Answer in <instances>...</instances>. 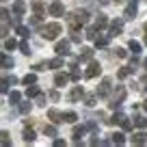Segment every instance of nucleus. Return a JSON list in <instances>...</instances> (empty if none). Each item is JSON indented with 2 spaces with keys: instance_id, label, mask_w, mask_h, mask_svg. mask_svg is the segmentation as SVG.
I'll list each match as a JSON object with an SVG mask.
<instances>
[{
  "instance_id": "nucleus-40",
  "label": "nucleus",
  "mask_w": 147,
  "mask_h": 147,
  "mask_svg": "<svg viewBox=\"0 0 147 147\" xmlns=\"http://www.w3.org/2000/svg\"><path fill=\"white\" fill-rule=\"evenodd\" d=\"M18 32H20L22 37H28V28H26V26H18Z\"/></svg>"
},
{
  "instance_id": "nucleus-1",
  "label": "nucleus",
  "mask_w": 147,
  "mask_h": 147,
  "mask_svg": "<svg viewBox=\"0 0 147 147\" xmlns=\"http://www.w3.org/2000/svg\"><path fill=\"white\" fill-rule=\"evenodd\" d=\"M63 32V28H61V24H56V22H52V24H46V26L41 28V35H43V39H56V37Z\"/></svg>"
},
{
  "instance_id": "nucleus-28",
  "label": "nucleus",
  "mask_w": 147,
  "mask_h": 147,
  "mask_svg": "<svg viewBox=\"0 0 147 147\" xmlns=\"http://www.w3.org/2000/svg\"><path fill=\"white\" fill-rule=\"evenodd\" d=\"M15 46H18L15 39H9V37L5 39V50H15Z\"/></svg>"
},
{
  "instance_id": "nucleus-16",
  "label": "nucleus",
  "mask_w": 147,
  "mask_h": 147,
  "mask_svg": "<svg viewBox=\"0 0 147 147\" xmlns=\"http://www.w3.org/2000/svg\"><path fill=\"white\" fill-rule=\"evenodd\" d=\"M39 93H41V91H39V87H37V84H28V87H26V95H28V97H37Z\"/></svg>"
},
{
  "instance_id": "nucleus-18",
  "label": "nucleus",
  "mask_w": 147,
  "mask_h": 147,
  "mask_svg": "<svg viewBox=\"0 0 147 147\" xmlns=\"http://www.w3.org/2000/svg\"><path fill=\"white\" fill-rule=\"evenodd\" d=\"M48 65H50V69H59V67H63V59H61V54L56 56V59L48 61Z\"/></svg>"
},
{
  "instance_id": "nucleus-27",
  "label": "nucleus",
  "mask_w": 147,
  "mask_h": 147,
  "mask_svg": "<svg viewBox=\"0 0 147 147\" xmlns=\"http://www.w3.org/2000/svg\"><path fill=\"white\" fill-rule=\"evenodd\" d=\"M35 82H37L35 74H26V76H24V84H26V87H28V84H35Z\"/></svg>"
},
{
  "instance_id": "nucleus-36",
  "label": "nucleus",
  "mask_w": 147,
  "mask_h": 147,
  "mask_svg": "<svg viewBox=\"0 0 147 147\" xmlns=\"http://www.w3.org/2000/svg\"><path fill=\"white\" fill-rule=\"evenodd\" d=\"M87 37H89V39H97V28H89Z\"/></svg>"
},
{
  "instance_id": "nucleus-6",
  "label": "nucleus",
  "mask_w": 147,
  "mask_h": 147,
  "mask_svg": "<svg viewBox=\"0 0 147 147\" xmlns=\"http://www.w3.org/2000/svg\"><path fill=\"white\" fill-rule=\"evenodd\" d=\"M121 28H123V22H121V20H113V22H110V37L121 35Z\"/></svg>"
},
{
  "instance_id": "nucleus-5",
  "label": "nucleus",
  "mask_w": 147,
  "mask_h": 147,
  "mask_svg": "<svg viewBox=\"0 0 147 147\" xmlns=\"http://www.w3.org/2000/svg\"><path fill=\"white\" fill-rule=\"evenodd\" d=\"M54 52H56V54H61V56H67L69 54V41H67V39L59 41V43H56V48H54Z\"/></svg>"
},
{
  "instance_id": "nucleus-7",
  "label": "nucleus",
  "mask_w": 147,
  "mask_h": 147,
  "mask_svg": "<svg viewBox=\"0 0 147 147\" xmlns=\"http://www.w3.org/2000/svg\"><path fill=\"white\" fill-rule=\"evenodd\" d=\"M48 117L52 119V123H61V121H65L63 113H59L56 108H50V110H48Z\"/></svg>"
},
{
  "instance_id": "nucleus-30",
  "label": "nucleus",
  "mask_w": 147,
  "mask_h": 147,
  "mask_svg": "<svg viewBox=\"0 0 147 147\" xmlns=\"http://www.w3.org/2000/svg\"><path fill=\"white\" fill-rule=\"evenodd\" d=\"M2 67H13V59H11V56H7V54H2Z\"/></svg>"
},
{
  "instance_id": "nucleus-9",
  "label": "nucleus",
  "mask_w": 147,
  "mask_h": 147,
  "mask_svg": "<svg viewBox=\"0 0 147 147\" xmlns=\"http://www.w3.org/2000/svg\"><path fill=\"white\" fill-rule=\"evenodd\" d=\"M69 82V76H67V74H56V76H54V84H56V87H65V84H67Z\"/></svg>"
},
{
  "instance_id": "nucleus-44",
  "label": "nucleus",
  "mask_w": 147,
  "mask_h": 147,
  "mask_svg": "<svg viewBox=\"0 0 147 147\" xmlns=\"http://www.w3.org/2000/svg\"><path fill=\"white\" fill-rule=\"evenodd\" d=\"M54 147H65V141H61V138H56V141H54Z\"/></svg>"
},
{
  "instance_id": "nucleus-15",
  "label": "nucleus",
  "mask_w": 147,
  "mask_h": 147,
  "mask_svg": "<svg viewBox=\"0 0 147 147\" xmlns=\"http://www.w3.org/2000/svg\"><path fill=\"white\" fill-rule=\"evenodd\" d=\"M132 71H134V67H132V65H130V67H121L119 71H117V76H119V80H123V78H128V76H130Z\"/></svg>"
},
{
  "instance_id": "nucleus-13",
  "label": "nucleus",
  "mask_w": 147,
  "mask_h": 147,
  "mask_svg": "<svg viewBox=\"0 0 147 147\" xmlns=\"http://www.w3.org/2000/svg\"><path fill=\"white\" fill-rule=\"evenodd\" d=\"M134 15H136V0H130L128 9H125V18H130V20H132Z\"/></svg>"
},
{
  "instance_id": "nucleus-25",
  "label": "nucleus",
  "mask_w": 147,
  "mask_h": 147,
  "mask_svg": "<svg viewBox=\"0 0 147 147\" xmlns=\"http://www.w3.org/2000/svg\"><path fill=\"white\" fill-rule=\"evenodd\" d=\"M24 141H26V143H32V141H35V132H32L30 128L24 130Z\"/></svg>"
},
{
  "instance_id": "nucleus-10",
  "label": "nucleus",
  "mask_w": 147,
  "mask_h": 147,
  "mask_svg": "<svg viewBox=\"0 0 147 147\" xmlns=\"http://www.w3.org/2000/svg\"><path fill=\"white\" fill-rule=\"evenodd\" d=\"M82 95H84L82 87H74V89H71V93H69V102H78Z\"/></svg>"
},
{
  "instance_id": "nucleus-33",
  "label": "nucleus",
  "mask_w": 147,
  "mask_h": 147,
  "mask_svg": "<svg viewBox=\"0 0 147 147\" xmlns=\"http://www.w3.org/2000/svg\"><path fill=\"white\" fill-rule=\"evenodd\" d=\"M119 125H121L123 130H132V123L128 121V117H125V115H123V119H121V123H119Z\"/></svg>"
},
{
  "instance_id": "nucleus-23",
  "label": "nucleus",
  "mask_w": 147,
  "mask_h": 147,
  "mask_svg": "<svg viewBox=\"0 0 147 147\" xmlns=\"http://www.w3.org/2000/svg\"><path fill=\"white\" fill-rule=\"evenodd\" d=\"M20 97H22L20 91H11L9 93V102H11V104H20Z\"/></svg>"
},
{
  "instance_id": "nucleus-48",
  "label": "nucleus",
  "mask_w": 147,
  "mask_h": 147,
  "mask_svg": "<svg viewBox=\"0 0 147 147\" xmlns=\"http://www.w3.org/2000/svg\"><path fill=\"white\" fill-rule=\"evenodd\" d=\"M115 2H121V0H115Z\"/></svg>"
},
{
  "instance_id": "nucleus-3",
  "label": "nucleus",
  "mask_w": 147,
  "mask_h": 147,
  "mask_svg": "<svg viewBox=\"0 0 147 147\" xmlns=\"http://www.w3.org/2000/svg\"><path fill=\"white\" fill-rule=\"evenodd\" d=\"M102 74V67H100V63H95V61H91V63H89V69L87 71H84V78H95V76H100Z\"/></svg>"
},
{
  "instance_id": "nucleus-22",
  "label": "nucleus",
  "mask_w": 147,
  "mask_h": 147,
  "mask_svg": "<svg viewBox=\"0 0 147 147\" xmlns=\"http://www.w3.org/2000/svg\"><path fill=\"white\" fill-rule=\"evenodd\" d=\"M32 11H35V15H41V18H43V5L39 2V0L32 2Z\"/></svg>"
},
{
  "instance_id": "nucleus-26",
  "label": "nucleus",
  "mask_w": 147,
  "mask_h": 147,
  "mask_svg": "<svg viewBox=\"0 0 147 147\" xmlns=\"http://www.w3.org/2000/svg\"><path fill=\"white\" fill-rule=\"evenodd\" d=\"M65 121H67V123H74V121L78 119V117H76V113H74V110H67V113H65Z\"/></svg>"
},
{
  "instance_id": "nucleus-21",
  "label": "nucleus",
  "mask_w": 147,
  "mask_h": 147,
  "mask_svg": "<svg viewBox=\"0 0 147 147\" xmlns=\"http://www.w3.org/2000/svg\"><path fill=\"white\" fill-rule=\"evenodd\" d=\"M106 24H108V20H106L104 15H97V18H95V28H97V30H102Z\"/></svg>"
},
{
  "instance_id": "nucleus-31",
  "label": "nucleus",
  "mask_w": 147,
  "mask_h": 147,
  "mask_svg": "<svg viewBox=\"0 0 147 147\" xmlns=\"http://www.w3.org/2000/svg\"><path fill=\"white\" fill-rule=\"evenodd\" d=\"M130 50H132V54L136 56L138 52H141V43H138V41H130Z\"/></svg>"
},
{
  "instance_id": "nucleus-24",
  "label": "nucleus",
  "mask_w": 147,
  "mask_h": 147,
  "mask_svg": "<svg viewBox=\"0 0 147 147\" xmlns=\"http://www.w3.org/2000/svg\"><path fill=\"white\" fill-rule=\"evenodd\" d=\"M108 39H110V37H97V39H95V46L97 48H106V46H108Z\"/></svg>"
},
{
  "instance_id": "nucleus-17",
  "label": "nucleus",
  "mask_w": 147,
  "mask_h": 147,
  "mask_svg": "<svg viewBox=\"0 0 147 147\" xmlns=\"http://www.w3.org/2000/svg\"><path fill=\"white\" fill-rule=\"evenodd\" d=\"M82 136H84V125H76V128H74V138H76V143H80Z\"/></svg>"
},
{
  "instance_id": "nucleus-35",
  "label": "nucleus",
  "mask_w": 147,
  "mask_h": 147,
  "mask_svg": "<svg viewBox=\"0 0 147 147\" xmlns=\"http://www.w3.org/2000/svg\"><path fill=\"white\" fill-rule=\"evenodd\" d=\"M9 84H11L9 76H7V78H2V93H7V91H9Z\"/></svg>"
},
{
  "instance_id": "nucleus-47",
  "label": "nucleus",
  "mask_w": 147,
  "mask_h": 147,
  "mask_svg": "<svg viewBox=\"0 0 147 147\" xmlns=\"http://www.w3.org/2000/svg\"><path fill=\"white\" fill-rule=\"evenodd\" d=\"M145 30H147V22H145Z\"/></svg>"
},
{
  "instance_id": "nucleus-2",
  "label": "nucleus",
  "mask_w": 147,
  "mask_h": 147,
  "mask_svg": "<svg viewBox=\"0 0 147 147\" xmlns=\"http://www.w3.org/2000/svg\"><path fill=\"white\" fill-rule=\"evenodd\" d=\"M123 100H125V87H121V84H119V87H117V93L110 97V102H108L110 110H117V108L121 106V102H123Z\"/></svg>"
},
{
  "instance_id": "nucleus-43",
  "label": "nucleus",
  "mask_w": 147,
  "mask_h": 147,
  "mask_svg": "<svg viewBox=\"0 0 147 147\" xmlns=\"http://www.w3.org/2000/svg\"><path fill=\"white\" fill-rule=\"evenodd\" d=\"M50 97H52V100H54V102H59V100H61V95H59V91H52V93H50Z\"/></svg>"
},
{
  "instance_id": "nucleus-4",
  "label": "nucleus",
  "mask_w": 147,
  "mask_h": 147,
  "mask_svg": "<svg viewBox=\"0 0 147 147\" xmlns=\"http://www.w3.org/2000/svg\"><path fill=\"white\" fill-rule=\"evenodd\" d=\"M110 89H113V82H110V78H104L100 84V89H97V97H106L110 93Z\"/></svg>"
},
{
  "instance_id": "nucleus-34",
  "label": "nucleus",
  "mask_w": 147,
  "mask_h": 147,
  "mask_svg": "<svg viewBox=\"0 0 147 147\" xmlns=\"http://www.w3.org/2000/svg\"><path fill=\"white\" fill-rule=\"evenodd\" d=\"M80 39H82V35H80V30H71V41L80 43Z\"/></svg>"
},
{
  "instance_id": "nucleus-8",
  "label": "nucleus",
  "mask_w": 147,
  "mask_h": 147,
  "mask_svg": "<svg viewBox=\"0 0 147 147\" xmlns=\"http://www.w3.org/2000/svg\"><path fill=\"white\" fill-rule=\"evenodd\" d=\"M48 13L54 15V18H61V15H63V5H61V2H52L50 9H48Z\"/></svg>"
},
{
  "instance_id": "nucleus-41",
  "label": "nucleus",
  "mask_w": 147,
  "mask_h": 147,
  "mask_svg": "<svg viewBox=\"0 0 147 147\" xmlns=\"http://www.w3.org/2000/svg\"><path fill=\"white\" fill-rule=\"evenodd\" d=\"M37 104H39V106L46 104V95H43V93H39V95H37Z\"/></svg>"
},
{
  "instance_id": "nucleus-11",
  "label": "nucleus",
  "mask_w": 147,
  "mask_h": 147,
  "mask_svg": "<svg viewBox=\"0 0 147 147\" xmlns=\"http://www.w3.org/2000/svg\"><path fill=\"white\" fill-rule=\"evenodd\" d=\"M132 143H134V145H145V143H147V134H145V132L132 134Z\"/></svg>"
},
{
  "instance_id": "nucleus-42",
  "label": "nucleus",
  "mask_w": 147,
  "mask_h": 147,
  "mask_svg": "<svg viewBox=\"0 0 147 147\" xmlns=\"http://www.w3.org/2000/svg\"><path fill=\"white\" fill-rule=\"evenodd\" d=\"M117 56H119V59H125V50L123 48H117Z\"/></svg>"
},
{
  "instance_id": "nucleus-39",
  "label": "nucleus",
  "mask_w": 147,
  "mask_h": 147,
  "mask_svg": "<svg viewBox=\"0 0 147 147\" xmlns=\"http://www.w3.org/2000/svg\"><path fill=\"white\" fill-rule=\"evenodd\" d=\"M0 136H2V147H9V134H7V132H2Z\"/></svg>"
},
{
  "instance_id": "nucleus-37",
  "label": "nucleus",
  "mask_w": 147,
  "mask_h": 147,
  "mask_svg": "<svg viewBox=\"0 0 147 147\" xmlns=\"http://www.w3.org/2000/svg\"><path fill=\"white\" fill-rule=\"evenodd\" d=\"M20 48H22L24 54H30V46H28V41H22V43H20Z\"/></svg>"
},
{
  "instance_id": "nucleus-46",
  "label": "nucleus",
  "mask_w": 147,
  "mask_h": 147,
  "mask_svg": "<svg viewBox=\"0 0 147 147\" xmlns=\"http://www.w3.org/2000/svg\"><path fill=\"white\" fill-rule=\"evenodd\" d=\"M145 67H147V59H145Z\"/></svg>"
},
{
  "instance_id": "nucleus-49",
  "label": "nucleus",
  "mask_w": 147,
  "mask_h": 147,
  "mask_svg": "<svg viewBox=\"0 0 147 147\" xmlns=\"http://www.w3.org/2000/svg\"><path fill=\"white\" fill-rule=\"evenodd\" d=\"M145 43H147V37H145Z\"/></svg>"
},
{
  "instance_id": "nucleus-29",
  "label": "nucleus",
  "mask_w": 147,
  "mask_h": 147,
  "mask_svg": "<svg viewBox=\"0 0 147 147\" xmlns=\"http://www.w3.org/2000/svg\"><path fill=\"white\" fill-rule=\"evenodd\" d=\"M43 134L46 136H56V128L54 125H43Z\"/></svg>"
},
{
  "instance_id": "nucleus-20",
  "label": "nucleus",
  "mask_w": 147,
  "mask_h": 147,
  "mask_svg": "<svg viewBox=\"0 0 147 147\" xmlns=\"http://www.w3.org/2000/svg\"><path fill=\"white\" fill-rule=\"evenodd\" d=\"M110 141L115 143V145H123V143H125V136H123V134H121V132H115V134H113V138H110Z\"/></svg>"
},
{
  "instance_id": "nucleus-14",
  "label": "nucleus",
  "mask_w": 147,
  "mask_h": 147,
  "mask_svg": "<svg viewBox=\"0 0 147 147\" xmlns=\"http://www.w3.org/2000/svg\"><path fill=\"white\" fill-rule=\"evenodd\" d=\"M91 59H93V50H91V48H82L78 61H91Z\"/></svg>"
},
{
  "instance_id": "nucleus-38",
  "label": "nucleus",
  "mask_w": 147,
  "mask_h": 147,
  "mask_svg": "<svg viewBox=\"0 0 147 147\" xmlns=\"http://www.w3.org/2000/svg\"><path fill=\"white\" fill-rule=\"evenodd\" d=\"M95 95H97V93H95ZM95 95H87V97H84V104L93 106V104H95Z\"/></svg>"
},
{
  "instance_id": "nucleus-32",
  "label": "nucleus",
  "mask_w": 147,
  "mask_h": 147,
  "mask_svg": "<svg viewBox=\"0 0 147 147\" xmlns=\"http://www.w3.org/2000/svg\"><path fill=\"white\" fill-rule=\"evenodd\" d=\"M20 113L28 115V113H30V102H22V104H20Z\"/></svg>"
},
{
  "instance_id": "nucleus-45",
  "label": "nucleus",
  "mask_w": 147,
  "mask_h": 147,
  "mask_svg": "<svg viewBox=\"0 0 147 147\" xmlns=\"http://www.w3.org/2000/svg\"><path fill=\"white\" fill-rule=\"evenodd\" d=\"M143 108H145V113H147V102H145V104H143Z\"/></svg>"
},
{
  "instance_id": "nucleus-19",
  "label": "nucleus",
  "mask_w": 147,
  "mask_h": 147,
  "mask_svg": "<svg viewBox=\"0 0 147 147\" xmlns=\"http://www.w3.org/2000/svg\"><path fill=\"white\" fill-rule=\"evenodd\" d=\"M134 125L141 128V130H145L147 128V119H145V117H141V115H136V117H134Z\"/></svg>"
},
{
  "instance_id": "nucleus-12",
  "label": "nucleus",
  "mask_w": 147,
  "mask_h": 147,
  "mask_svg": "<svg viewBox=\"0 0 147 147\" xmlns=\"http://www.w3.org/2000/svg\"><path fill=\"white\" fill-rule=\"evenodd\" d=\"M13 13L18 15V18H22V15L26 13V5H24L22 0H18V2H15V5H13Z\"/></svg>"
}]
</instances>
